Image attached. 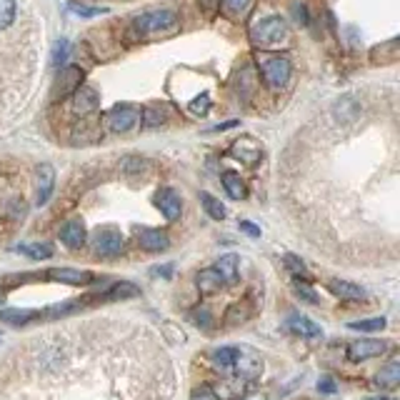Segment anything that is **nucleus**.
<instances>
[{
  "label": "nucleus",
  "instance_id": "f257e3e1",
  "mask_svg": "<svg viewBox=\"0 0 400 400\" xmlns=\"http://www.w3.org/2000/svg\"><path fill=\"white\" fill-rule=\"evenodd\" d=\"M263 373V358L255 353L253 348L238 345L233 355V375L240 380H253Z\"/></svg>",
  "mask_w": 400,
  "mask_h": 400
},
{
  "label": "nucleus",
  "instance_id": "f03ea898",
  "mask_svg": "<svg viewBox=\"0 0 400 400\" xmlns=\"http://www.w3.org/2000/svg\"><path fill=\"white\" fill-rule=\"evenodd\" d=\"M178 18H175L173 11H150L143 13L135 21V30L140 35H155V33H168L175 28Z\"/></svg>",
  "mask_w": 400,
  "mask_h": 400
},
{
  "label": "nucleus",
  "instance_id": "7ed1b4c3",
  "mask_svg": "<svg viewBox=\"0 0 400 400\" xmlns=\"http://www.w3.org/2000/svg\"><path fill=\"white\" fill-rule=\"evenodd\" d=\"M260 70H263L265 83L273 90H280L290 80V60L283 55H268V58H260Z\"/></svg>",
  "mask_w": 400,
  "mask_h": 400
},
{
  "label": "nucleus",
  "instance_id": "20e7f679",
  "mask_svg": "<svg viewBox=\"0 0 400 400\" xmlns=\"http://www.w3.org/2000/svg\"><path fill=\"white\" fill-rule=\"evenodd\" d=\"M285 35H288V26H285L283 18H275V16L255 23L253 30H250V38H253V43H258V45H275V43H280Z\"/></svg>",
  "mask_w": 400,
  "mask_h": 400
},
{
  "label": "nucleus",
  "instance_id": "39448f33",
  "mask_svg": "<svg viewBox=\"0 0 400 400\" xmlns=\"http://www.w3.org/2000/svg\"><path fill=\"white\" fill-rule=\"evenodd\" d=\"M140 123V111L135 106H116L108 113V128L113 133H128Z\"/></svg>",
  "mask_w": 400,
  "mask_h": 400
},
{
  "label": "nucleus",
  "instance_id": "423d86ee",
  "mask_svg": "<svg viewBox=\"0 0 400 400\" xmlns=\"http://www.w3.org/2000/svg\"><path fill=\"white\" fill-rule=\"evenodd\" d=\"M385 350H388V343L383 340H355L348 345V358L353 360V363H360V360L378 358Z\"/></svg>",
  "mask_w": 400,
  "mask_h": 400
},
{
  "label": "nucleus",
  "instance_id": "0eeeda50",
  "mask_svg": "<svg viewBox=\"0 0 400 400\" xmlns=\"http://www.w3.org/2000/svg\"><path fill=\"white\" fill-rule=\"evenodd\" d=\"M93 248H95V253L103 255V258H113V255L121 253V248H123V235L116 230H103L95 235L93 240Z\"/></svg>",
  "mask_w": 400,
  "mask_h": 400
},
{
  "label": "nucleus",
  "instance_id": "6e6552de",
  "mask_svg": "<svg viewBox=\"0 0 400 400\" xmlns=\"http://www.w3.org/2000/svg\"><path fill=\"white\" fill-rule=\"evenodd\" d=\"M98 106H100V98L95 93V88H90V85H80L73 93V111L78 116H90Z\"/></svg>",
  "mask_w": 400,
  "mask_h": 400
},
{
  "label": "nucleus",
  "instance_id": "1a4fd4ad",
  "mask_svg": "<svg viewBox=\"0 0 400 400\" xmlns=\"http://www.w3.org/2000/svg\"><path fill=\"white\" fill-rule=\"evenodd\" d=\"M53 185H55L53 165H48V163L38 165V198H35L38 206H45L50 193H53Z\"/></svg>",
  "mask_w": 400,
  "mask_h": 400
},
{
  "label": "nucleus",
  "instance_id": "9d476101",
  "mask_svg": "<svg viewBox=\"0 0 400 400\" xmlns=\"http://www.w3.org/2000/svg\"><path fill=\"white\" fill-rule=\"evenodd\" d=\"M155 206L160 208V213H163L168 221H178L180 218V211H183V206H180V198L173 193V190H160L158 195H155Z\"/></svg>",
  "mask_w": 400,
  "mask_h": 400
},
{
  "label": "nucleus",
  "instance_id": "9b49d317",
  "mask_svg": "<svg viewBox=\"0 0 400 400\" xmlns=\"http://www.w3.org/2000/svg\"><path fill=\"white\" fill-rule=\"evenodd\" d=\"M138 243H140V248L148 250V253H160V250H165L170 245V238L163 230H140Z\"/></svg>",
  "mask_w": 400,
  "mask_h": 400
},
{
  "label": "nucleus",
  "instance_id": "f8f14e48",
  "mask_svg": "<svg viewBox=\"0 0 400 400\" xmlns=\"http://www.w3.org/2000/svg\"><path fill=\"white\" fill-rule=\"evenodd\" d=\"M80 85H83V70L73 65V68H65L63 73H60L55 93H58V95H70V93H75Z\"/></svg>",
  "mask_w": 400,
  "mask_h": 400
},
{
  "label": "nucleus",
  "instance_id": "ddd939ff",
  "mask_svg": "<svg viewBox=\"0 0 400 400\" xmlns=\"http://www.w3.org/2000/svg\"><path fill=\"white\" fill-rule=\"evenodd\" d=\"M60 240L68 248H80L85 243V228L80 221H68L60 228Z\"/></svg>",
  "mask_w": 400,
  "mask_h": 400
},
{
  "label": "nucleus",
  "instance_id": "4468645a",
  "mask_svg": "<svg viewBox=\"0 0 400 400\" xmlns=\"http://www.w3.org/2000/svg\"><path fill=\"white\" fill-rule=\"evenodd\" d=\"M50 278L60 280V283H68V285H85L90 283L93 275L88 270H73V268H58V270H50Z\"/></svg>",
  "mask_w": 400,
  "mask_h": 400
},
{
  "label": "nucleus",
  "instance_id": "2eb2a0df",
  "mask_svg": "<svg viewBox=\"0 0 400 400\" xmlns=\"http://www.w3.org/2000/svg\"><path fill=\"white\" fill-rule=\"evenodd\" d=\"M288 328L293 333H298V335H303V338H321L323 335V328L316 326L313 321H308L306 316H293L288 321Z\"/></svg>",
  "mask_w": 400,
  "mask_h": 400
},
{
  "label": "nucleus",
  "instance_id": "dca6fc26",
  "mask_svg": "<svg viewBox=\"0 0 400 400\" xmlns=\"http://www.w3.org/2000/svg\"><path fill=\"white\" fill-rule=\"evenodd\" d=\"M216 270L218 275H221V280H223V285H233L238 280V258L235 255H223L221 260L216 263Z\"/></svg>",
  "mask_w": 400,
  "mask_h": 400
},
{
  "label": "nucleus",
  "instance_id": "f3484780",
  "mask_svg": "<svg viewBox=\"0 0 400 400\" xmlns=\"http://www.w3.org/2000/svg\"><path fill=\"white\" fill-rule=\"evenodd\" d=\"M221 288H223V280H221V275H218L216 270H213V268L200 270V273H198V290H200V293L213 295V293H218Z\"/></svg>",
  "mask_w": 400,
  "mask_h": 400
},
{
  "label": "nucleus",
  "instance_id": "a211bd4d",
  "mask_svg": "<svg viewBox=\"0 0 400 400\" xmlns=\"http://www.w3.org/2000/svg\"><path fill=\"white\" fill-rule=\"evenodd\" d=\"M330 290L338 298H345V300H360L365 295L360 285L348 283V280H330Z\"/></svg>",
  "mask_w": 400,
  "mask_h": 400
},
{
  "label": "nucleus",
  "instance_id": "6ab92c4d",
  "mask_svg": "<svg viewBox=\"0 0 400 400\" xmlns=\"http://www.w3.org/2000/svg\"><path fill=\"white\" fill-rule=\"evenodd\" d=\"M233 355H235V348H218L213 353V368L223 375H233Z\"/></svg>",
  "mask_w": 400,
  "mask_h": 400
},
{
  "label": "nucleus",
  "instance_id": "aec40b11",
  "mask_svg": "<svg viewBox=\"0 0 400 400\" xmlns=\"http://www.w3.org/2000/svg\"><path fill=\"white\" fill-rule=\"evenodd\" d=\"M243 383L245 380H240V378H235V380H226V383H221L218 388H213V393L218 395V400H238V398H243Z\"/></svg>",
  "mask_w": 400,
  "mask_h": 400
},
{
  "label": "nucleus",
  "instance_id": "412c9836",
  "mask_svg": "<svg viewBox=\"0 0 400 400\" xmlns=\"http://www.w3.org/2000/svg\"><path fill=\"white\" fill-rule=\"evenodd\" d=\"M375 380H378L380 388H395V385L400 383V363L398 360H390V363L380 370Z\"/></svg>",
  "mask_w": 400,
  "mask_h": 400
},
{
  "label": "nucleus",
  "instance_id": "4be33fe9",
  "mask_svg": "<svg viewBox=\"0 0 400 400\" xmlns=\"http://www.w3.org/2000/svg\"><path fill=\"white\" fill-rule=\"evenodd\" d=\"M233 153H235L240 160H245V163L253 165V163H258V158H260V148L255 145L253 140H240V143H235Z\"/></svg>",
  "mask_w": 400,
  "mask_h": 400
},
{
  "label": "nucleus",
  "instance_id": "5701e85b",
  "mask_svg": "<svg viewBox=\"0 0 400 400\" xmlns=\"http://www.w3.org/2000/svg\"><path fill=\"white\" fill-rule=\"evenodd\" d=\"M358 113H360V106H358V100H355V98H343L340 103L335 106V118H338V121H343V123L353 121Z\"/></svg>",
  "mask_w": 400,
  "mask_h": 400
},
{
  "label": "nucleus",
  "instance_id": "b1692460",
  "mask_svg": "<svg viewBox=\"0 0 400 400\" xmlns=\"http://www.w3.org/2000/svg\"><path fill=\"white\" fill-rule=\"evenodd\" d=\"M200 203H203V208H206V213L211 218H216V221H223V218H226V206H223L216 195L200 193Z\"/></svg>",
  "mask_w": 400,
  "mask_h": 400
},
{
  "label": "nucleus",
  "instance_id": "393cba45",
  "mask_svg": "<svg viewBox=\"0 0 400 400\" xmlns=\"http://www.w3.org/2000/svg\"><path fill=\"white\" fill-rule=\"evenodd\" d=\"M18 250L30 255L33 260H45L53 255V245H50V243H30V245H21Z\"/></svg>",
  "mask_w": 400,
  "mask_h": 400
},
{
  "label": "nucleus",
  "instance_id": "a878e982",
  "mask_svg": "<svg viewBox=\"0 0 400 400\" xmlns=\"http://www.w3.org/2000/svg\"><path fill=\"white\" fill-rule=\"evenodd\" d=\"M223 185H226V193L230 195V198H235V200L245 198V183L240 180V175L226 173L223 175Z\"/></svg>",
  "mask_w": 400,
  "mask_h": 400
},
{
  "label": "nucleus",
  "instance_id": "bb28decb",
  "mask_svg": "<svg viewBox=\"0 0 400 400\" xmlns=\"http://www.w3.org/2000/svg\"><path fill=\"white\" fill-rule=\"evenodd\" d=\"M16 21V0H0V30Z\"/></svg>",
  "mask_w": 400,
  "mask_h": 400
},
{
  "label": "nucleus",
  "instance_id": "cd10ccee",
  "mask_svg": "<svg viewBox=\"0 0 400 400\" xmlns=\"http://www.w3.org/2000/svg\"><path fill=\"white\" fill-rule=\"evenodd\" d=\"M350 330H360V333H373V330H383L385 328V318H370V321H358L350 323Z\"/></svg>",
  "mask_w": 400,
  "mask_h": 400
},
{
  "label": "nucleus",
  "instance_id": "c85d7f7f",
  "mask_svg": "<svg viewBox=\"0 0 400 400\" xmlns=\"http://www.w3.org/2000/svg\"><path fill=\"white\" fill-rule=\"evenodd\" d=\"M283 263H285V268H288L293 275H298V278H306V275H308L306 263H303V260H300L298 255H293V253H285V255H283Z\"/></svg>",
  "mask_w": 400,
  "mask_h": 400
},
{
  "label": "nucleus",
  "instance_id": "c756f323",
  "mask_svg": "<svg viewBox=\"0 0 400 400\" xmlns=\"http://www.w3.org/2000/svg\"><path fill=\"white\" fill-rule=\"evenodd\" d=\"M0 318H3V321H8V323H13V326H23V323L33 321V318H35V313H33V311H3V313H0Z\"/></svg>",
  "mask_w": 400,
  "mask_h": 400
},
{
  "label": "nucleus",
  "instance_id": "7c9ffc66",
  "mask_svg": "<svg viewBox=\"0 0 400 400\" xmlns=\"http://www.w3.org/2000/svg\"><path fill=\"white\" fill-rule=\"evenodd\" d=\"M208 111H211V95L208 93H203V95H198L195 100H190V113H193V116H206Z\"/></svg>",
  "mask_w": 400,
  "mask_h": 400
},
{
  "label": "nucleus",
  "instance_id": "2f4dec72",
  "mask_svg": "<svg viewBox=\"0 0 400 400\" xmlns=\"http://www.w3.org/2000/svg\"><path fill=\"white\" fill-rule=\"evenodd\" d=\"M140 118H143V126H145V128H155V126H160V123L165 121L163 113L155 111V108H150V111L140 113Z\"/></svg>",
  "mask_w": 400,
  "mask_h": 400
},
{
  "label": "nucleus",
  "instance_id": "473e14b6",
  "mask_svg": "<svg viewBox=\"0 0 400 400\" xmlns=\"http://www.w3.org/2000/svg\"><path fill=\"white\" fill-rule=\"evenodd\" d=\"M70 11L75 13V16L80 18H93V16H100V13H106L103 8H90V6H80V3H70Z\"/></svg>",
  "mask_w": 400,
  "mask_h": 400
},
{
  "label": "nucleus",
  "instance_id": "72a5a7b5",
  "mask_svg": "<svg viewBox=\"0 0 400 400\" xmlns=\"http://www.w3.org/2000/svg\"><path fill=\"white\" fill-rule=\"evenodd\" d=\"M135 293H138V288L133 283H121V285H116V288L111 290V295H108V298H133Z\"/></svg>",
  "mask_w": 400,
  "mask_h": 400
},
{
  "label": "nucleus",
  "instance_id": "f704fd0d",
  "mask_svg": "<svg viewBox=\"0 0 400 400\" xmlns=\"http://www.w3.org/2000/svg\"><path fill=\"white\" fill-rule=\"evenodd\" d=\"M223 6H226V11L230 13V16H240V13L248 11L250 0H223Z\"/></svg>",
  "mask_w": 400,
  "mask_h": 400
},
{
  "label": "nucleus",
  "instance_id": "c9c22d12",
  "mask_svg": "<svg viewBox=\"0 0 400 400\" xmlns=\"http://www.w3.org/2000/svg\"><path fill=\"white\" fill-rule=\"evenodd\" d=\"M65 55H68V40H63V38H60V40L55 43V48H53V65H55V68L63 63Z\"/></svg>",
  "mask_w": 400,
  "mask_h": 400
},
{
  "label": "nucleus",
  "instance_id": "e433bc0d",
  "mask_svg": "<svg viewBox=\"0 0 400 400\" xmlns=\"http://www.w3.org/2000/svg\"><path fill=\"white\" fill-rule=\"evenodd\" d=\"M295 293H298V298L308 300V303H318V295L313 293V290L308 288L306 283H300V280H295Z\"/></svg>",
  "mask_w": 400,
  "mask_h": 400
},
{
  "label": "nucleus",
  "instance_id": "4c0bfd02",
  "mask_svg": "<svg viewBox=\"0 0 400 400\" xmlns=\"http://www.w3.org/2000/svg\"><path fill=\"white\" fill-rule=\"evenodd\" d=\"M190 400H218V395L213 393V388H208V385H200V388L193 390Z\"/></svg>",
  "mask_w": 400,
  "mask_h": 400
},
{
  "label": "nucleus",
  "instance_id": "58836bf2",
  "mask_svg": "<svg viewBox=\"0 0 400 400\" xmlns=\"http://www.w3.org/2000/svg\"><path fill=\"white\" fill-rule=\"evenodd\" d=\"M145 168V160H140V158H128L126 163H123V170L126 173H133V170H143Z\"/></svg>",
  "mask_w": 400,
  "mask_h": 400
},
{
  "label": "nucleus",
  "instance_id": "ea45409f",
  "mask_svg": "<svg viewBox=\"0 0 400 400\" xmlns=\"http://www.w3.org/2000/svg\"><path fill=\"white\" fill-rule=\"evenodd\" d=\"M240 230H245L250 238H258V235H260V228H258V226H253V223H248V221H243V223H240Z\"/></svg>",
  "mask_w": 400,
  "mask_h": 400
},
{
  "label": "nucleus",
  "instance_id": "a19ab883",
  "mask_svg": "<svg viewBox=\"0 0 400 400\" xmlns=\"http://www.w3.org/2000/svg\"><path fill=\"white\" fill-rule=\"evenodd\" d=\"M318 390H323V393H335V383H333L330 378H323L321 383H318Z\"/></svg>",
  "mask_w": 400,
  "mask_h": 400
},
{
  "label": "nucleus",
  "instance_id": "79ce46f5",
  "mask_svg": "<svg viewBox=\"0 0 400 400\" xmlns=\"http://www.w3.org/2000/svg\"><path fill=\"white\" fill-rule=\"evenodd\" d=\"M195 323H200L203 328H208L211 326V318H208L206 311H195Z\"/></svg>",
  "mask_w": 400,
  "mask_h": 400
},
{
  "label": "nucleus",
  "instance_id": "37998d69",
  "mask_svg": "<svg viewBox=\"0 0 400 400\" xmlns=\"http://www.w3.org/2000/svg\"><path fill=\"white\" fill-rule=\"evenodd\" d=\"M206 8L208 11H213V0H206Z\"/></svg>",
  "mask_w": 400,
  "mask_h": 400
},
{
  "label": "nucleus",
  "instance_id": "c03bdc74",
  "mask_svg": "<svg viewBox=\"0 0 400 400\" xmlns=\"http://www.w3.org/2000/svg\"><path fill=\"white\" fill-rule=\"evenodd\" d=\"M248 400H265L263 395H253V398H248Z\"/></svg>",
  "mask_w": 400,
  "mask_h": 400
},
{
  "label": "nucleus",
  "instance_id": "a18cd8bd",
  "mask_svg": "<svg viewBox=\"0 0 400 400\" xmlns=\"http://www.w3.org/2000/svg\"><path fill=\"white\" fill-rule=\"evenodd\" d=\"M370 400H390V398H370Z\"/></svg>",
  "mask_w": 400,
  "mask_h": 400
}]
</instances>
